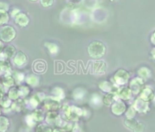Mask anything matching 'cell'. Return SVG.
Instances as JSON below:
<instances>
[{
    "instance_id": "6da1fadb",
    "label": "cell",
    "mask_w": 155,
    "mask_h": 132,
    "mask_svg": "<svg viewBox=\"0 0 155 132\" xmlns=\"http://www.w3.org/2000/svg\"><path fill=\"white\" fill-rule=\"evenodd\" d=\"M87 51L89 56L91 59L95 60H100L104 57L107 51V47L106 45L99 40H94L91 42L87 48Z\"/></svg>"
},
{
    "instance_id": "4316f807",
    "label": "cell",
    "mask_w": 155,
    "mask_h": 132,
    "mask_svg": "<svg viewBox=\"0 0 155 132\" xmlns=\"http://www.w3.org/2000/svg\"><path fill=\"white\" fill-rule=\"evenodd\" d=\"M11 105H12V102H11V99L9 98L8 96H4L0 98V106H1L2 107H4V109L11 107Z\"/></svg>"
},
{
    "instance_id": "bcb514c9",
    "label": "cell",
    "mask_w": 155,
    "mask_h": 132,
    "mask_svg": "<svg viewBox=\"0 0 155 132\" xmlns=\"http://www.w3.org/2000/svg\"><path fill=\"white\" fill-rule=\"evenodd\" d=\"M29 1H30V2H38V0H29Z\"/></svg>"
},
{
    "instance_id": "7c38bea8",
    "label": "cell",
    "mask_w": 155,
    "mask_h": 132,
    "mask_svg": "<svg viewBox=\"0 0 155 132\" xmlns=\"http://www.w3.org/2000/svg\"><path fill=\"white\" fill-rule=\"evenodd\" d=\"M33 71L36 74H44L47 71V63L44 61L38 60L33 62Z\"/></svg>"
},
{
    "instance_id": "1f68e13d",
    "label": "cell",
    "mask_w": 155,
    "mask_h": 132,
    "mask_svg": "<svg viewBox=\"0 0 155 132\" xmlns=\"http://www.w3.org/2000/svg\"><path fill=\"white\" fill-rule=\"evenodd\" d=\"M138 122L134 119V118H126L124 120V125L125 127H127L128 128L131 129V130H134V128L136 127Z\"/></svg>"
},
{
    "instance_id": "836d02e7",
    "label": "cell",
    "mask_w": 155,
    "mask_h": 132,
    "mask_svg": "<svg viewBox=\"0 0 155 132\" xmlns=\"http://www.w3.org/2000/svg\"><path fill=\"white\" fill-rule=\"evenodd\" d=\"M58 114L56 113V112H49L48 115H47V117H46V120H47V122L48 123H54V122H56V120L58 119Z\"/></svg>"
},
{
    "instance_id": "4fadbf2b",
    "label": "cell",
    "mask_w": 155,
    "mask_h": 132,
    "mask_svg": "<svg viewBox=\"0 0 155 132\" xmlns=\"http://www.w3.org/2000/svg\"><path fill=\"white\" fill-rule=\"evenodd\" d=\"M99 87L101 91L105 93H116L113 92L114 89L117 88V86L112 83V82H108V81H101L99 83Z\"/></svg>"
},
{
    "instance_id": "8fae6325",
    "label": "cell",
    "mask_w": 155,
    "mask_h": 132,
    "mask_svg": "<svg viewBox=\"0 0 155 132\" xmlns=\"http://www.w3.org/2000/svg\"><path fill=\"white\" fill-rule=\"evenodd\" d=\"M154 96H155L154 92L150 86H144V88L140 93V98H141L142 100H144L146 102H149V101L152 100Z\"/></svg>"
},
{
    "instance_id": "277c9868",
    "label": "cell",
    "mask_w": 155,
    "mask_h": 132,
    "mask_svg": "<svg viewBox=\"0 0 155 132\" xmlns=\"http://www.w3.org/2000/svg\"><path fill=\"white\" fill-rule=\"evenodd\" d=\"M144 82L141 78L140 77H134L131 79L130 82V89L131 90L133 95H139L141 90L144 88Z\"/></svg>"
},
{
    "instance_id": "f35d334b",
    "label": "cell",
    "mask_w": 155,
    "mask_h": 132,
    "mask_svg": "<svg viewBox=\"0 0 155 132\" xmlns=\"http://www.w3.org/2000/svg\"><path fill=\"white\" fill-rule=\"evenodd\" d=\"M26 122H27V124H28L29 127H33V126L35 125V123H36V121L34 120V118L32 117L31 115H28V116H26Z\"/></svg>"
},
{
    "instance_id": "f1b7e54d",
    "label": "cell",
    "mask_w": 155,
    "mask_h": 132,
    "mask_svg": "<svg viewBox=\"0 0 155 132\" xmlns=\"http://www.w3.org/2000/svg\"><path fill=\"white\" fill-rule=\"evenodd\" d=\"M8 96L11 100H18V98L20 97L18 87H12L10 88V90L8 91Z\"/></svg>"
},
{
    "instance_id": "c3c4849f",
    "label": "cell",
    "mask_w": 155,
    "mask_h": 132,
    "mask_svg": "<svg viewBox=\"0 0 155 132\" xmlns=\"http://www.w3.org/2000/svg\"><path fill=\"white\" fill-rule=\"evenodd\" d=\"M110 2H114V1H115V0H110Z\"/></svg>"
},
{
    "instance_id": "7bdbcfd3",
    "label": "cell",
    "mask_w": 155,
    "mask_h": 132,
    "mask_svg": "<svg viewBox=\"0 0 155 132\" xmlns=\"http://www.w3.org/2000/svg\"><path fill=\"white\" fill-rule=\"evenodd\" d=\"M4 49H5V46H4V44H3V41H2V40H0V54H1V53L3 52Z\"/></svg>"
},
{
    "instance_id": "ba28073f",
    "label": "cell",
    "mask_w": 155,
    "mask_h": 132,
    "mask_svg": "<svg viewBox=\"0 0 155 132\" xmlns=\"http://www.w3.org/2000/svg\"><path fill=\"white\" fill-rule=\"evenodd\" d=\"M16 53H17L16 48L13 45H8L5 47L3 52L0 54V61H5V60L14 58Z\"/></svg>"
},
{
    "instance_id": "60d3db41",
    "label": "cell",
    "mask_w": 155,
    "mask_h": 132,
    "mask_svg": "<svg viewBox=\"0 0 155 132\" xmlns=\"http://www.w3.org/2000/svg\"><path fill=\"white\" fill-rule=\"evenodd\" d=\"M150 43L152 45L155 46V30L150 34Z\"/></svg>"
},
{
    "instance_id": "ee69618b",
    "label": "cell",
    "mask_w": 155,
    "mask_h": 132,
    "mask_svg": "<svg viewBox=\"0 0 155 132\" xmlns=\"http://www.w3.org/2000/svg\"><path fill=\"white\" fill-rule=\"evenodd\" d=\"M150 55H151L152 59H153V60H155V47L151 50V51H150Z\"/></svg>"
},
{
    "instance_id": "7a4b0ae2",
    "label": "cell",
    "mask_w": 155,
    "mask_h": 132,
    "mask_svg": "<svg viewBox=\"0 0 155 132\" xmlns=\"http://www.w3.org/2000/svg\"><path fill=\"white\" fill-rule=\"evenodd\" d=\"M17 36L16 30L10 25H4L0 27V40L3 42H10Z\"/></svg>"
},
{
    "instance_id": "5bb4252c",
    "label": "cell",
    "mask_w": 155,
    "mask_h": 132,
    "mask_svg": "<svg viewBox=\"0 0 155 132\" xmlns=\"http://www.w3.org/2000/svg\"><path fill=\"white\" fill-rule=\"evenodd\" d=\"M45 108H47L48 110H57L59 107V104H58V100H57L54 97H48L45 100V104H44Z\"/></svg>"
},
{
    "instance_id": "681fc988",
    "label": "cell",
    "mask_w": 155,
    "mask_h": 132,
    "mask_svg": "<svg viewBox=\"0 0 155 132\" xmlns=\"http://www.w3.org/2000/svg\"><path fill=\"white\" fill-rule=\"evenodd\" d=\"M0 114H1V109H0Z\"/></svg>"
},
{
    "instance_id": "603a6c76",
    "label": "cell",
    "mask_w": 155,
    "mask_h": 132,
    "mask_svg": "<svg viewBox=\"0 0 155 132\" xmlns=\"http://www.w3.org/2000/svg\"><path fill=\"white\" fill-rule=\"evenodd\" d=\"M9 127V120L6 116H0V132H6Z\"/></svg>"
},
{
    "instance_id": "d4e9b609",
    "label": "cell",
    "mask_w": 155,
    "mask_h": 132,
    "mask_svg": "<svg viewBox=\"0 0 155 132\" xmlns=\"http://www.w3.org/2000/svg\"><path fill=\"white\" fill-rule=\"evenodd\" d=\"M10 19V15L8 11L4 10H0V26H4L6 25Z\"/></svg>"
},
{
    "instance_id": "9c48e42d",
    "label": "cell",
    "mask_w": 155,
    "mask_h": 132,
    "mask_svg": "<svg viewBox=\"0 0 155 132\" xmlns=\"http://www.w3.org/2000/svg\"><path fill=\"white\" fill-rule=\"evenodd\" d=\"M14 19H15V23L17 25H18L19 27H22V28L27 27L29 24V21H30L28 16L24 12H20Z\"/></svg>"
},
{
    "instance_id": "83f0119b",
    "label": "cell",
    "mask_w": 155,
    "mask_h": 132,
    "mask_svg": "<svg viewBox=\"0 0 155 132\" xmlns=\"http://www.w3.org/2000/svg\"><path fill=\"white\" fill-rule=\"evenodd\" d=\"M51 93L54 96V98H56L57 100H60L64 97V91L61 87H55L51 91Z\"/></svg>"
},
{
    "instance_id": "d590c367",
    "label": "cell",
    "mask_w": 155,
    "mask_h": 132,
    "mask_svg": "<svg viewBox=\"0 0 155 132\" xmlns=\"http://www.w3.org/2000/svg\"><path fill=\"white\" fill-rule=\"evenodd\" d=\"M43 8H50L54 4V0H39Z\"/></svg>"
},
{
    "instance_id": "484cf974",
    "label": "cell",
    "mask_w": 155,
    "mask_h": 132,
    "mask_svg": "<svg viewBox=\"0 0 155 132\" xmlns=\"http://www.w3.org/2000/svg\"><path fill=\"white\" fill-rule=\"evenodd\" d=\"M24 107V100H16L11 105V110L15 112H20Z\"/></svg>"
},
{
    "instance_id": "7dc6e473",
    "label": "cell",
    "mask_w": 155,
    "mask_h": 132,
    "mask_svg": "<svg viewBox=\"0 0 155 132\" xmlns=\"http://www.w3.org/2000/svg\"><path fill=\"white\" fill-rule=\"evenodd\" d=\"M152 101H153V103L155 104V96H154V97H153V99H152Z\"/></svg>"
},
{
    "instance_id": "7402d4cb",
    "label": "cell",
    "mask_w": 155,
    "mask_h": 132,
    "mask_svg": "<svg viewBox=\"0 0 155 132\" xmlns=\"http://www.w3.org/2000/svg\"><path fill=\"white\" fill-rule=\"evenodd\" d=\"M45 46L47 47V49L48 50V51L52 55H56L59 51V47L56 43H53V42H46L45 43Z\"/></svg>"
},
{
    "instance_id": "e0dca14e",
    "label": "cell",
    "mask_w": 155,
    "mask_h": 132,
    "mask_svg": "<svg viewBox=\"0 0 155 132\" xmlns=\"http://www.w3.org/2000/svg\"><path fill=\"white\" fill-rule=\"evenodd\" d=\"M11 73V64L8 60L0 61V75H8Z\"/></svg>"
},
{
    "instance_id": "b9f144b4",
    "label": "cell",
    "mask_w": 155,
    "mask_h": 132,
    "mask_svg": "<svg viewBox=\"0 0 155 132\" xmlns=\"http://www.w3.org/2000/svg\"><path fill=\"white\" fill-rule=\"evenodd\" d=\"M5 93H6V88L2 85H0V98L5 96Z\"/></svg>"
},
{
    "instance_id": "52a82bcc",
    "label": "cell",
    "mask_w": 155,
    "mask_h": 132,
    "mask_svg": "<svg viewBox=\"0 0 155 132\" xmlns=\"http://www.w3.org/2000/svg\"><path fill=\"white\" fill-rule=\"evenodd\" d=\"M134 108L136 109L137 112L140 114H145L149 111V102H146L142 100L141 98H137L133 104Z\"/></svg>"
},
{
    "instance_id": "f6af8a7d",
    "label": "cell",
    "mask_w": 155,
    "mask_h": 132,
    "mask_svg": "<svg viewBox=\"0 0 155 132\" xmlns=\"http://www.w3.org/2000/svg\"><path fill=\"white\" fill-rule=\"evenodd\" d=\"M70 2H73V3H75V2H79V1H81V0H69Z\"/></svg>"
},
{
    "instance_id": "f546056e",
    "label": "cell",
    "mask_w": 155,
    "mask_h": 132,
    "mask_svg": "<svg viewBox=\"0 0 155 132\" xmlns=\"http://www.w3.org/2000/svg\"><path fill=\"white\" fill-rule=\"evenodd\" d=\"M31 116H32V117L34 118V120L36 122H39V121H42L44 119V116H43L42 111L41 110H38V109H35L31 113Z\"/></svg>"
},
{
    "instance_id": "d6986e66",
    "label": "cell",
    "mask_w": 155,
    "mask_h": 132,
    "mask_svg": "<svg viewBox=\"0 0 155 132\" xmlns=\"http://www.w3.org/2000/svg\"><path fill=\"white\" fill-rule=\"evenodd\" d=\"M25 82H26L28 85H30V86H32V87H36V86H38V84H39V78L38 77V75L32 74V75H28L26 76Z\"/></svg>"
},
{
    "instance_id": "ac0fdd59",
    "label": "cell",
    "mask_w": 155,
    "mask_h": 132,
    "mask_svg": "<svg viewBox=\"0 0 155 132\" xmlns=\"http://www.w3.org/2000/svg\"><path fill=\"white\" fill-rule=\"evenodd\" d=\"M117 95H118L119 97H120V99H122V100H129V99H130V97H131V96H132V92H131V90L130 89V87H129V88L124 87V88H122V89H120V90H118Z\"/></svg>"
},
{
    "instance_id": "8d00e7d4",
    "label": "cell",
    "mask_w": 155,
    "mask_h": 132,
    "mask_svg": "<svg viewBox=\"0 0 155 132\" xmlns=\"http://www.w3.org/2000/svg\"><path fill=\"white\" fill-rule=\"evenodd\" d=\"M0 10L9 11L10 10V7H9L8 3H7L5 1H0Z\"/></svg>"
},
{
    "instance_id": "2e32d148",
    "label": "cell",
    "mask_w": 155,
    "mask_h": 132,
    "mask_svg": "<svg viewBox=\"0 0 155 132\" xmlns=\"http://www.w3.org/2000/svg\"><path fill=\"white\" fill-rule=\"evenodd\" d=\"M138 77L141 78L143 81H147L150 78L151 76V71L148 67H140L137 71Z\"/></svg>"
},
{
    "instance_id": "d6a6232c",
    "label": "cell",
    "mask_w": 155,
    "mask_h": 132,
    "mask_svg": "<svg viewBox=\"0 0 155 132\" xmlns=\"http://www.w3.org/2000/svg\"><path fill=\"white\" fill-rule=\"evenodd\" d=\"M85 93H86V91L83 90L82 88H78V89H76V90L73 92V97H74L76 100L82 99V98L84 97Z\"/></svg>"
},
{
    "instance_id": "3957f363",
    "label": "cell",
    "mask_w": 155,
    "mask_h": 132,
    "mask_svg": "<svg viewBox=\"0 0 155 132\" xmlns=\"http://www.w3.org/2000/svg\"><path fill=\"white\" fill-rule=\"evenodd\" d=\"M111 80L116 86L125 85L130 80V74L124 69H119L114 73Z\"/></svg>"
},
{
    "instance_id": "5b68a950",
    "label": "cell",
    "mask_w": 155,
    "mask_h": 132,
    "mask_svg": "<svg viewBox=\"0 0 155 132\" xmlns=\"http://www.w3.org/2000/svg\"><path fill=\"white\" fill-rule=\"evenodd\" d=\"M126 105L121 100L118 99L111 105V112L115 116H121L126 113Z\"/></svg>"
},
{
    "instance_id": "30bf717a",
    "label": "cell",
    "mask_w": 155,
    "mask_h": 132,
    "mask_svg": "<svg viewBox=\"0 0 155 132\" xmlns=\"http://www.w3.org/2000/svg\"><path fill=\"white\" fill-rule=\"evenodd\" d=\"M92 69H93V73H95L96 75L105 74L107 71V63L102 61H97L93 63Z\"/></svg>"
},
{
    "instance_id": "8992f818",
    "label": "cell",
    "mask_w": 155,
    "mask_h": 132,
    "mask_svg": "<svg viewBox=\"0 0 155 132\" xmlns=\"http://www.w3.org/2000/svg\"><path fill=\"white\" fill-rule=\"evenodd\" d=\"M13 63L17 67H24L28 63V56L23 51H17L16 55L13 58Z\"/></svg>"
},
{
    "instance_id": "4dcf8cb0",
    "label": "cell",
    "mask_w": 155,
    "mask_h": 132,
    "mask_svg": "<svg viewBox=\"0 0 155 132\" xmlns=\"http://www.w3.org/2000/svg\"><path fill=\"white\" fill-rule=\"evenodd\" d=\"M18 92H19L20 97H22V98L27 97V96H28L29 92H30L29 87H28V86H27V85H19V86L18 87Z\"/></svg>"
},
{
    "instance_id": "e575fe53",
    "label": "cell",
    "mask_w": 155,
    "mask_h": 132,
    "mask_svg": "<svg viewBox=\"0 0 155 132\" xmlns=\"http://www.w3.org/2000/svg\"><path fill=\"white\" fill-rule=\"evenodd\" d=\"M136 109L134 108L133 106H130L129 107V109L126 111V118H134L135 117V115H136Z\"/></svg>"
},
{
    "instance_id": "ab89813d",
    "label": "cell",
    "mask_w": 155,
    "mask_h": 132,
    "mask_svg": "<svg viewBox=\"0 0 155 132\" xmlns=\"http://www.w3.org/2000/svg\"><path fill=\"white\" fill-rule=\"evenodd\" d=\"M21 11H20V9H18V8H12V9L11 10H9V15L11 16V17H13V18H15L17 15H18L19 13H20Z\"/></svg>"
},
{
    "instance_id": "9a60e30c",
    "label": "cell",
    "mask_w": 155,
    "mask_h": 132,
    "mask_svg": "<svg viewBox=\"0 0 155 132\" xmlns=\"http://www.w3.org/2000/svg\"><path fill=\"white\" fill-rule=\"evenodd\" d=\"M15 79L13 77V75L11 74L8 75H4L1 78V85L5 87V88H10L13 87L15 85Z\"/></svg>"
},
{
    "instance_id": "ffe728a7",
    "label": "cell",
    "mask_w": 155,
    "mask_h": 132,
    "mask_svg": "<svg viewBox=\"0 0 155 132\" xmlns=\"http://www.w3.org/2000/svg\"><path fill=\"white\" fill-rule=\"evenodd\" d=\"M117 93H109L107 94L104 97H103V104L106 106H111L116 100H118L117 98Z\"/></svg>"
},
{
    "instance_id": "cb8c5ba5",
    "label": "cell",
    "mask_w": 155,
    "mask_h": 132,
    "mask_svg": "<svg viewBox=\"0 0 155 132\" xmlns=\"http://www.w3.org/2000/svg\"><path fill=\"white\" fill-rule=\"evenodd\" d=\"M15 79V82L18 83V84H21L22 82H24L26 80V75H24V73L22 72H19V71H14L12 74H11Z\"/></svg>"
},
{
    "instance_id": "74e56055",
    "label": "cell",
    "mask_w": 155,
    "mask_h": 132,
    "mask_svg": "<svg viewBox=\"0 0 155 132\" xmlns=\"http://www.w3.org/2000/svg\"><path fill=\"white\" fill-rule=\"evenodd\" d=\"M144 128H145V126L142 122H138L136 127L134 128V132H143L144 131Z\"/></svg>"
},
{
    "instance_id": "44dd1931",
    "label": "cell",
    "mask_w": 155,
    "mask_h": 132,
    "mask_svg": "<svg viewBox=\"0 0 155 132\" xmlns=\"http://www.w3.org/2000/svg\"><path fill=\"white\" fill-rule=\"evenodd\" d=\"M103 104V97L100 94H94L91 99V105L93 107H98Z\"/></svg>"
}]
</instances>
